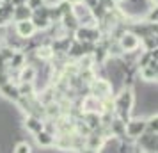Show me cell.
<instances>
[{
  "instance_id": "obj_12",
  "label": "cell",
  "mask_w": 158,
  "mask_h": 153,
  "mask_svg": "<svg viewBox=\"0 0 158 153\" xmlns=\"http://www.w3.org/2000/svg\"><path fill=\"white\" fill-rule=\"evenodd\" d=\"M25 128H27V132H30V134H34L36 135L37 132L43 130V119L41 117H36L32 116V114H29V116L25 117Z\"/></svg>"
},
{
  "instance_id": "obj_10",
  "label": "cell",
  "mask_w": 158,
  "mask_h": 153,
  "mask_svg": "<svg viewBox=\"0 0 158 153\" xmlns=\"http://www.w3.org/2000/svg\"><path fill=\"white\" fill-rule=\"evenodd\" d=\"M32 18V9L27 7V4H23V6H15L13 9V16H11V20L13 22H23V20H30Z\"/></svg>"
},
{
  "instance_id": "obj_15",
  "label": "cell",
  "mask_w": 158,
  "mask_h": 153,
  "mask_svg": "<svg viewBox=\"0 0 158 153\" xmlns=\"http://www.w3.org/2000/svg\"><path fill=\"white\" fill-rule=\"evenodd\" d=\"M36 142L41 146V148H52V146H53V135L48 134V132L41 130V132L36 134Z\"/></svg>"
},
{
  "instance_id": "obj_2",
  "label": "cell",
  "mask_w": 158,
  "mask_h": 153,
  "mask_svg": "<svg viewBox=\"0 0 158 153\" xmlns=\"http://www.w3.org/2000/svg\"><path fill=\"white\" fill-rule=\"evenodd\" d=\"M87 89H89V95L96 96L100 100L108 98V96H112V93H114V87L107 80V77H94L93 80L87 84Z\"/></svg>"
},
{
  "instance_id": "obj_19",
  "label": "cell",
  "mask_w": 158,
  "mask_h": 153,
  "mask_svg": "<svg viewBox=\"0 0 158 153\" xmlns=\"http://www.w3.org/2000/svg\"><path fill=\"white\" fill-rule=\"evenodd\" d=\"M25 4H27V7H30L34 11V9H39L41 6H44V0H27Z\"/></svg>"
},
{
  "instance_id": "obj_16",
  "label": "cell",
  "mask_w": 158,
  "mask_h": 153,
  "mask_svg": "<svg viewBox=\"0 0 158 153\" xmlns=\"http://www.w3.org/2000/svg\"><path fill=\"white\" fill-rule=\"evenodd\" d=\"M60 114H62V110H60L57 102H52V103H48V105H44V116L48 117V119H55V117H59Z\"/></svg>"
},
{
  "instance_id": "obj_4",
  "label": "cell",
  "mask_w": 158,
  "mask_h": 153,
  "mask_svg": "<svg viewBox=\"0 0 158 153\" xmlns=\"http://www.w3.org/2000/svg\"><path fill=\"white\" fill-rule=\"evenodd\" d=\"M101 30L98 27H87V25H78L77 29L73 30V37L77 41H91V43H98L101 39Z\"/></svg>"
},
{
  "instance_id": "obj_1",
  "label": "cell",
  "mask_w": 158,
  "mask_h": 153,
  "mask_svg": "<svg viewBox=\"0 0 158 153\" xmlns=\"http://www.w3.org/2000/svg\"><path fill=\"white\" fill-rule=\"evenodd\" d=\"M133 105H135V91H133V87H126V86L121 87L114 98V114L126 123L131 117Z\"/></svg>"
},
{
  "instance_id": "obj_11",
  "label": "cell",
  "mask_w": 158,
  "mask_h": 153,
  "mask_svg": "<svg viewBox=\"0 0 158 153\" xmlns=\"http://www.w3.org/2000/svg\"><path fill=\"white\" fill-rule=\"evenodd\" d=\"M0 93L4 98H7L11 102H16L18 98H20V93H18V84L16 82H7V84H4L2 87H0Z\"/></svg>"
},
{
  "instance_id": "obj_18",
  "label": "cell",
  "mask_w": 158,
  "mask_h": 153,
  "mask_svg": "<svg viewBox=\"0 0 158 153\" xmlns=\"http://www.w3.org/2000/svg\"><path fill=\"white\" fill-rule=\"evenodd\" d=\"M13 153H32V146H30L29 142H25V141H20V142L15 146Z\"/></svg>"
},
{
  "instance_id": "obj_8",
  "label": "cell",
  "mask_w": 158,
  "mask_h": 153,
  "mask_svg": "<svg viewBox=\"0 0 158 153\" xmlns=\"http://www.w3.org/2000/svg\"><path fill=\"white\" fill-rule=\"evenodd\" d=\"M84 144H85V148H91V150L100 151L101 148H103V144H105V137L100 134V130H93L84 139Z\"/></svg>"
},
{
  "instance_id": "obj_17",
  "label": "cell",
  "mask_w": 158,
  "mask_h": 153,
  "mask_svg": "<svg viewBox=\"0 0 158 153\" xmlns=\"http://www.w3.org/2000/svg\"><path fill=\"white\" fill-rule=\"evenodd\" d=\"M156 130H158V116H156V112H153V114L146 119V132L156 134Z\"/></svg>"
},
{
  "instance_id": "obj_9",
  "label": "cell",
  "mask_w": 158,
  "mask_h": 153,
  "mask_svg": "<svg viewBox=\"0 0 158 153\" xmlns=\"http://www.w3.org/2000/svg\"><path fill=\"white\" fill-rule=\"evenodd\" d=\"M37 70L32 64H25L22 70H18V84L20 82H36Z\"/></svg>"
},
{
  "instance_id": "obj_13",
  "label": "cell",
  "mask_w": 158,
  "mask_h": 153,
  "mask_svg": "<svg viewBox=\"0 0 158 153\" xmlns=\"http://www.w3.org/2000/svg\"><path fill=\"white\" fill-rule=\"evenodd\" d=\"M139 77H140L142 82H146V84H156L158 70L156 68H149V66L139 68Z\"/></svg>"
},
{
  "instance_id": "obj_22",
  "label": "cell",
  "mask_w": 158,
  "mask_h": 153,
  "mask_svg": "<svg viewBox=\"0 0 158 153\" xmlns=\"http://www.w3.org/2000/svg\"><path fill=\"white\" fill-rule=\"evenodd\" d=\"M25 2H27V0H11V4H13V6H23Z\"/></svg>"
},
{
  "instance_id": "obj_14",
  "label": "cell",
  "mask_w": 158,
  "mask_h": 153,
  "mask_svg": "<svg viewBox=\"0 0 158 153\" xmlns=\"http://www.w3.org/2000/svg\"><path fill=\"white\" fill-rule=\"evenodd\" d=\"M18 93H20V96H25V98H34L37 91L34 82H20L18 84Z\"/></svg>"
},
{
  "instance_id": "obj_21",
  "label": "cell",
  "mask_w": 158,
  "mask_h": 153,
  "mask_svg": "<svg viewBox=\"0 0 158 153\" xmlns=\"http://www.w3.org/2000/svg\"><path fill=\"white\" fill-rule=\"evenodd\" d=\"M80 153H100V151H96V150H91V148H85V146H84V148L80 150Z\"/></svg>"
},
{
  "instance_id": "obj_20",
  "label": "cell",
  "mask_w": 158,
  "mask_h": 153,
  "mask_svg": "<svg viewBox=\"0 0 158 153\" xmlns=\"http://www.w3.org/2000/svg\"><path fill=\"white\" fill-rule=\"evenodd\" d=\"M7 82H11V77H9L7 70H6V71H0V87H2L4 84H7Z\"/></svg>"
},
{
  "instance_id": "obj_7",
  "label": "cell",
  "mask_w": 158,
  "mask_h": 153,
  "mask_svg": "<svg viewBox=\"0 0 158 153\" xmlns=\"http://www.w3.org/2000/svg\"><path fill=\"white\" fill-rule=\"evenodd\" d=\"M15 34L18 37H22V39H30V37H34L37 34L36 29H34V25L30 20H23V22H16L15 23Z\"/></svg>"
},
{
  "instance_id": "obj_5",
  "label": "cell",
  "mask_w": 158,
  "mask_h": 153,
  "mask_svg": "<svg viewBox=\"0 0 158 153\" xmlns=\"http://www.w3.org/2000/svg\"><path fill=\"white\" fill-rule=\"evenodd\" d=\"M144 132H146V119L144 117H130L124 123V135L131 141L140 137Z\"/></svg>"
},
{
  "instance_id": "obj_3",
  "label": "cell",
  "mask_w": 158,
  "mask_h": 153,
  "mask_svg": "<svg viewBox=\"0 0 158 153\" xmlns=\"http://www.w3.org/2000/svg\"><path fill=\"white\" fill-rule=\"evenodd\" d=\"M117 43H119V46H121V50L124 52V53L139 52V48L142 46V45H140V37L137 36L135 32H131V30H128V29L117 37Z\"/></svg>"
},
{
  "instance_id": "obj_6",
  "label": "cell",
  "mask_w": 158,
  "mask_h": 153,
  "mask_svg": "<svg viewBox=\"0 0 158 153\" xmlns=\"http://www.w3.org/2000/svg\"><path fill=\"white\" fill-rule=\"evenodd\" d=\"M82 112H96V114H101L103 112V107H101V100L96 98L93 95H85L82 96Z\"/></svg>"
},
{
  "instance_id": "obj_24",
  "label": "cell",
  "mask_w": 158,
  "mask_h": 153,
  "mask_svg": "<svg viewBox=\"0 0 158 153\" xmlns=\"http://www.w3.org/2000/svg\"><path fill=\"white\" fill-rule=\"evenodd\" d=\"M114 4H123V2H126V0H112Z\"/></svg>"
},
{
  "instance_id": "obj_23",
  "label": "cell",
  "mask_w": 158,
  "mask_h": 153,
  "mask_svg": "<svg viewBox=\"0 0 158 153\" xmlns=\"http://www.w3.org/2000/svg\"><path fill=\"white\" fill-rule=\"evenodd\" d=\"M66 2H69V4L73 6V4H78V2H82V0H66Z\"/></svg>"
}]
</instances>
